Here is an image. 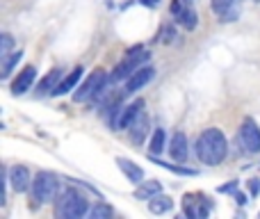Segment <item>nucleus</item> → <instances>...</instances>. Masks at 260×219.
I'll use <instances>...</instances> for the list:
<instances>
[{
	"instance_id": "obj_17",
	"label": "nucleus",
	"mask_w": 260,
	"mask_h": 219,
	"mask_svg": "<svg viewBox=\"0 0 260 219\" xmlns=\"http://www.w3.org/2000/svg\"><path fill=\"white\" fill-rule=\"evenodd\" d=\"M59 80H62V73L57 71V69H53L50 73H46V78L37 85V96H44V94H53L55 87L59 85Z\"/></svg>"
},
{
	"instance_id": "obj_1",
	"label": "nucleus",
	"mask_w": 260,
	"mask_h": 219,
	"mask_svg": "<svg viewBox=\"0 0 260 219\" xmlns=\"http://www.w3.org/2000/svg\"><path fill=\"white\" fill-rule=\"evenodd\" d=\"M197 155L203 165H221L224 158L229 155V142H226V135L219 128H208L199 135L197 139Z\"/></svg>"
},
{
	"instance_id": "obj_9",
	"label": "nucleus",
	"mask_w": 260,
	"mask_h": 219,
	"mask_svg": "<svg viewBox=\"0 0 260 219\" xmlns=\"http://www.w3.org/2000/svg\"><path fill=\"white\" fill-rule=\"evenodd\" d=\"M148 126H151V119H148V114L146 112H139L137 116H135V121L128 126V135H130V139H133V144H144V139H146V135H148Z\"/></svg>"
},
{
	"instance_id": "obj_7",
	"label": "nucleus",
	"mask_w": 260,
	"mask_h": 219,
	"mask_svg": "<svg viewBox=\"0 0 260 219\" xmlns=\"http://www.w3.org/2000/svg\"><path fill=\"white\" fill-rule=\"evenodd\" d=\"M7 176H9V185H12L14 192H27V190L32 187V178H30V171H27V167L23 165H14L7 169Z\"/></svg>"
},
{
	"instance_id": "obj_29",
	"label": "nucleus",
	"mask_w": 260,
	"mask_h": 219,
	"mask_svg": "<svg viewBox=\"0 0 260 219\" xmlns=\"http://www.w3.org/2000/svg\"><path fill=\"white\" fill-rule=\"evenodd\" d=\"M157 3H160V0H142V5H146V7H155Z\"/></svg>"
},
{
	"instance_id": "obj_18",
	"label": "nucleus",
	"mask_w": 260,
	"mask_h": 219,
	"mask_svg": "<svg viewBox=\"0 0 260 219\" xmlns=\"http://www.w3.org/2000/svg\"><path fill=\"white\" fill-rule=\"evenodd\" d=\"M160 192H162V185L157 183V180H148V183H139V187L135 190V199H139V201H148V199H153Z\"/></svg>"
},
{
	"instance_id": "obj_5",
	"label": "nucleus",
	"mask_w": 260,
	"mask_h": 219,
	"mask_svg": "<svg viewBox=\"0 0 260 219\" xmlns=\"http://www.w3.org/2000/svg\"><path fill=\"white\" fill-rule=\"evenodd\" d=\"M57 212L67 219H80L89 212V206H87V199L71 187L57 199Z\"/></svg>"
},
{
	"instance_id": "obj_19",
	"label": "nucleus",
	"mask_w": 260,
	"mask_h": 219,
	"mask_svg": "<svg viewBox=\"0 0 260 219\" xmlns=\"http://www.w3.org/2000/svg\"><path fill=\"white\" fill-rule=\"evenodd\" d=\"M176 21L180 23V25L185 27V30H194L197 27V23H199V18H197V12L192 9V5H183V9H180L178 14H176Z\"/></svg>"
},
{
	"instance_id": "obj_27",
	"label": "nucleus",
	"mask_w": 260,
	"mask_h": 219,
	"mask_svg": "<svg viewBox=\"0 0 260 219\" xmlns=\"http://www.w3.org/2000/svg\"><path fill=\"white\" fill-rule=\"evenodd\" d=\"M221 194H229V192H238V180H231L229 185H224V187H219Z\"/></svg>"
},
{
	"instance_id": "obj_23",
	"label": "nucleus",
	"mask_w": 260,
	"mask_h": 219,
	"mask_svg": "<svg viewBox=\"0 0 260 219\" xmlns=\"http://www.w3.org/2000/svg\"><path fill=\"white\" fill-rule=\"evenodd\" d=\"M153 162L165 167V169H169V171H174V174H178V176H197V171L187 169V167H178V165H171V162H157V160H153Z\"/></svg>"
},
{
	"instance_id": "obj_16",
	"label": "nucleus",
	"mask_w": 260,
	"mask_h": 219,
	"mask_svg": "<svg viewBox=\"0 0 260 219\" xmlns=\"http://www.w3.org/2000/svg\"><path fill=\"white\" fill-rule=\"evenodd\" d=\"M148 210L153 215H167V212L174 210V199L165 197V194H155L153 199H148Z\"/></svg>"
},
{
	"instance_id": "obj_22",
	"label": "nucleus",
	"mask_w": 260,
	"mask_h": 219,
	"mask_svg": "<svg viewBox=\"0 0 260 219\" xmlns=\"http://www.w3.org/2000/svg\"><path fill=\"white\" fill-rule=\"evenodd\" d=\"M114 210L108 206V203H96V206L89 208V212H87V217L91 219H103V217H112Z\"/></svg>"
},
{
	"instance_id": "obj_3",
	"label": "nucleus",
	"mask_w": 260,
	"mask_h": 219,
	"mask_svg": "<svg viewBox=\"0 0 260 219\" xmlns=\"http://www.w3.org/2000/svg\"><path fill=\"white\" fill-rule=\"evenodd\" d=\"M148 59H151V53H148V50H144L142 46H135V48H130L128 53H126L123 62L117 64V69L112 71V78H110V80H112V82L128 80V78L133 76V73L137 71L139 67H144Z\"/></svg>"
},
{
	"instance_id": "obj_10",
	"label": "nucleus",
	"mask_w": 260,
	"mask_h": 219,
	"mask_svg": "<svg viewBox=\"0 0 260 219\" xmlns=\"http://www.w3.org/2000/svg\"><path fill=\"white\" fill-rule=\"evenodd\" d=\"M210 7L224 23H231L240 16V9L235 7V0H212Z\"/></svg>"
},
{
	"instance_id": "obj_15",
	"label": "nucleus",
	"mask_w": 260,
	"mask_h": 219,
	"mask_svg": "<svg viewBox=\"0 0 260 219\" xmlns=\"http://www.w3.org/2000/svg\"><path fill=\"white\" fill-rule=\"evenodd\" d=\"M80 78H82V67H76L73 69V73H69L67 78L59 80V85L55 87L53 96H64V94H69V91H73L76 89V85L80 82Z\"/></svg>"
},
{
	"instance_id": "obj_6",
	"label": "nucleus",
	"mask_w": 260,
	"mask_h": 219,
	"mask_svg": "<svg viewBox=\"0 0 260 219\" xmlns=\"http://www.w3.org/2000/svg\"><path fill=\"white\" fill-rule=\"evenodd\" d=\"M240 144L247 153H260V128L251 116H247L240 126Z\"/></svg>"
},
{
	"instance_id": "obj_25",
	"label": "nucleus",
	"mask_w": 260,
	"mask_h": 219,
	"mask_svg": "<svg viewBox=\"0 0 260 219\" xmlns=\"http://www.w3.org/2000/svg\"><path fill=\"white\" fill-rule=\"evenodd\" d=\"M174 37H176V27L174 25H165V27H162V41H165V44H171V41H174Z\"/></svg>"
},
{
	"instance_id": "obj_26",
	"label": "nucleus",
	"mask_w": 260,
	"mask_h": 219,
	"mask_svg": "<svg viewBox=\"0 0 260 219\" xmlns=\"http://www.w3.org/2000/svg\"><path fill=\"white\" fill-rule=\"evenodd\" d=\"M249 192H251L253 197H258V194H260V180H258V178H251V180H249Z\"/></svg>"
},
{
	"instance_id": "obj_2",
	"label": "nucleus",
	"mask_w": 260,
	"mask_h": 219,
	"mask_svg": "<svg viewBox=\"0 0 260 219\" xmlns=\"http://www.w3.org/2000/svg\"><path fill=\"white\" fill-rule=\"evenodd\" d=\"M57 194H59V178L50 171H39L32 180V199L37 201V206L41 203H50V201H57Z\"/></svg>"
},
{
	"instance_id": "obj_14",
	"label": "nucleus",
	"mask_w": 260,
	"mask_h": 219,
	"mask_svg": "<svg viewBox=\"0 0 260 219\" xmlns=\"http://www.w3.org/2000/svg\"><path fill=\"white\" fill-rule=\"evenodd\" d=\"M169 155L174 158L176 162H185L187 160V137L183 133H174L169 142Z\"/></svg>"
},
{
	"instance_id": "obj_13",
	"label": "nucleus",
	"mask_w": 260,
	"mask_h": 219,
	"mask_svg": "<svg viewBox=\"0 0 260 219\" xmlns=\"http://www.w3.org/2000/svg\"><path fill=\"white\" fill-rule=\"evenodd\" d=\"M117 165L130 183H135V185L144 183V169L139 165H135L133 160H128V158H117Z\"/></svg>"
},
{
	"instance_id": "obj_24",
	"label": "nucleus",
	"mask_w": 260,
	"mask_h": 219,
	"mask_svg": "<svg viewBox=\"0 0 260 219\" xmlns=\"http://www.w3.org/2000/svg\"><path fill=\"white\" fill-rule=\"evenodd\" d=\"M12 48H14V37L5 32V35L0 37V59L7 57V55L12 53Z\"/></svg>"
},
{
	"instance_id": "obj_11",
	"label": "nucleus",
	"mask_w": 260,
	"mask_h": 219,
	"mask_svg": "<svg viewBox=\"0 0 260 219\" xmlns=\"http://www.w3.org/2000/svg\"><path fill=\"white\" fill-rule=\"evenodd\" d=\"M35 78H37V69H35V67H25V69H23V71L16 76V80L12 82V94H14V96L25 94V91L32 87Z\"/></svg>"
},
{
	"instance_id": "obj_4",
	"label": "nucleus",
	"mask_w": 260,
	"mask_h": 219,
	"mask_svg": "<svg viewBox=\"0 0 260 219\" xmlns=\"http://www.w3.org/2000/svg\"><path fill=\"white\" fill-rule=\"evenodd\" d=\"M108 82H110L108 73H105L103 69H96V71H91V76L87 78V80L76 89V94H73V101H76V103H87V101L99 99V96L105 91Z\"/></svg>"
},
{
	"instance_id": "obj_20",
	"label": "nucleus",
	"mask_w": 260,
	"mask_h": 219,
	"mask_svg": "<svg viewBox=\"0 0 260 219\" xmlns=\"http://www.w3.org/2000/svg\"><path fill=\"white\" fill-rule=\"evenodd\" d=\"M165 142H167L165 130L157 128L155 133H153V137H151V144H148V151H151V155H160V153L165 151Z\"/></svg>"
},
{
	"instance_id": "obj_12",
	"label": "nucleus",
	"mask_w": 260,
	"mask_h": 219,
	"mask_svg": "<svg viewBox=\"0 0 260 219\" xmlns=\"http://www.w3.org/2000/svg\"><path fill=\"white\" fill-rule=\"evenodd\" d=\"M142 110H144V101H142V99L133 101V103H130V105H123L121 114H119L117 130H128V126L133 123V121H135V116H137Z\"/></svg>"
},
{
	"instance_id": "obj_8",
	"label": "nucleus",
	"mask_w": 260,
	"mask_h": 219,
	"mask_svg": "<svg viewBox=\"0 0 260 219\" xmlns=\"http://www.w3.org/2000/svg\"><path fill=\"white\" fill-rule=\"evenodd\" d=\"M153 78H155V69L153 67H139L137 71L126 80V94H137V91L144 89Z\"/></svg>"
},
{
	"instance_id": "obj_21",
	"label": "nucleus",
	"mask_w": 260,
	"mask_h": 219,
	"mask_svg": "<svg viewBox=\"0 0 260 219\" xmlns=\"http://www.w3.org/2000/svg\"><path fill=\"white\" fill-rule=\"evenodd\" d=\"M23 57L21 50H14V53H9L7 57L3 59V71H0V78H9V73L14 71V67L18 64V59Z\"/></svg>"
},
{
	"instance_id": "obj_28",
	"label": "nucleus",
	"mask_w": 260,
	"mask_h": 219,
	"mask_svg": "<svg viewBox=\"0 0 260 219\" xmlns=\"http://www.w3.org/2000/svg\"><path fill=\"white\" fill-rule=\"evenodd\" d=\"M235 201H238V206H244V203H247V197H244L242 192H235Z\"/></svg>"
}]
</instances>
